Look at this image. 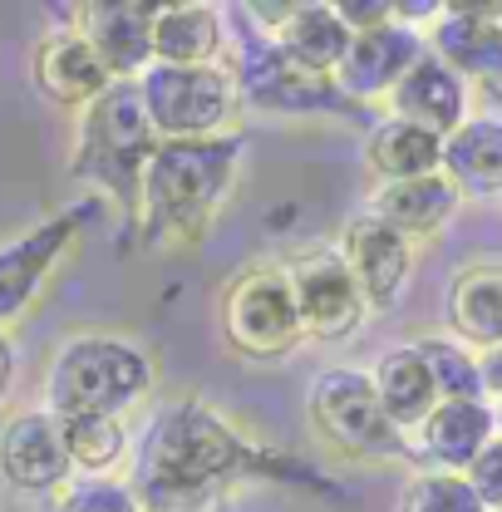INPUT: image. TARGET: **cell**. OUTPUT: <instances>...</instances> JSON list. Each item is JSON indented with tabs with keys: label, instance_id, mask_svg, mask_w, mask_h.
I'll use <instances>...</instances> for the list:
<instances>
[{
	"label": "cell",
	"instance_id": "18",
	"mask_svg": "<svg viewBox=\"0 0 502 512\" xmlns=\"http://www.w3.org/2000/svg\"><path fill=\"white\" fill-rule=\"evenodd\" d=\"M463 192L453 178L429 173V178H409V183H384L370 202L384 227H394L404 242H424V237H439L443 227L453 222Z\"/></svg>",
	"mask_w": 502,
	"mask_h": 512
},
{
	"label": "cell",
	"instance_id": "8",
	"mask_svg": "<svg viewBox=\"0 0 502 512\" xmlns=\"http://www.w3.org/2000/svg\"><path fill=\"white\" fill-rule=\"evenodd\" d=\"M286 281H291V296H296V311H301V330L311 340H345V335L360 330V320L370 311L340 247L301 252L286 266Z\"/></svg>",
	"mask_w": 502,
	"mask_h": 512
},
{
	"label": "cell",
	"instance_id": "19",
	"mask_svg": "<svg viewBox=\"0 0 502 512\" xmlns=\"http://www.w3.org/2000/svg\"><path fill=\"white\" fill-rule=\"evenodd\" d=\"M424 45L463 79H502V20L493 15H468L463 5H443V20H434Z\"/></svg>",
	"mask_w": 502,
	"mask_h": 512
},
{
	"label": "cell",
	"instance_id": "23",
	"mask_svg": "<svg viewBox=\"0 0 502 512\" xmlns=\"http://www.w3.org/2000/svg\"><path fill=\"white\" fill-rule=\"evenodd\" d=\"M222 15L212 5H158L153 15V64L202 69L222 55Z\"/></svg>",
	"mask_w": 502,
	"mask_h": 512
},
{
	"label": "cell",
	"instance_id": "16",
	"mask_svg": "<svg viewBox=\"0 0 502 512\" xmlns=\"http://www.w3.org/2000/svg\"><path fill=\"white\" fill-rule=\"evenodd\" d=\"M389 109L394 119H409V124L429 128L434 138H448L463 128V114H468V79L453 74L434 55H424L389 89Z\"/></svg>",
	"mask_w": 502,
	"mask_h": 512
},
{
	"label": "cell",
	"instance_id": "22",
	"mask_svg": "<svg viewBox=\"0 0 502 512\" xmlns=\"http://www.w3.org/2000/svg\"><path fill=\"white\" fill-rule=\"evenodd\" d=\"M370 384H375L384 419H389L399 434H404V429H424V419L439 409L434 370H429V360H424L414 345L389 350L375 370H370Z\"/></svg>",
	"mask_w": 502,
	"mask_h": 512
},
{
	"label": "cell",
	"instance_id": "31",
	"mask_svg": "<svg viewBox=\"0 0 502 512\" xmlns=\"http://www.w3.org/2000/svg\"><path fill=\"white\" fill-rule=\"evenodd\" d=\"M335 15L345 20L350 35H365V30H379L394 20V0H340Z\"/></svg>",
	"mask_w": 502,
	"mask_h": 512
},
{
	"label": "cell",
	"instance_id": "17",
	"mask_svg": "<svg viewBox=\"0 0 502 512\" xmlns=\"http://www.w3.org/2000/svg\"><path fill=\"white\" fill-rule=\"evenodd\" d=\"M448 330L463 350H498L502 345V261L463 266L443 301Z\"/></svg>",
	"mask_w": 502,
	"mask_h": 512
},
{
	"label": "cell",
	"instance_id": "13",
	"mask_svg": "<svg viewBox=\"0 0 502 512\" xmlns=\"http://www.w3.org/2000/svg\"><path fill=\"white\" fill-rule=\"evenodd\" d=\"M340 256H345V266H350L365 306H379V311L399 306L414 256H409V242L394 227H384L375 212H360L345 227V237H340Z\"/></svg>",
	"mask_w": 502,
	"mask_h": 512
},
{
	"label": "cell",
	"instance_id": "26",
	"mask_svg": "<svg viewBox=\"0 0 502 512\" xmlns=\"http://www.w3.org/2000/svg\"><path fill=\"white\" fill-rule=\"evenodd\" d=\"M69 468L84 478H109L128 458V424L124 419H64L60 424Z\"/></svg>",
	"mask_w": 502,
	"mask_h": 512
},
{
	"label": "cell",
	"instance_id": "3",
	"mask_svg": "<svg viewBox=\"0 0 502 512\" xmlns=\"http://www.w3.org/2000/svg\"><path fill=\"white\" fill-rule=\"evenodd\" d=\"M153 380V360L124 340L104 330L69 335L50 370H45V414L50 419H124L128 404L143 399Z\"/></svg>",
	"mask_w": 502,
	"mask_h": 512
},
{
	"label": "cell",
	"instance_id": "29",
	"mask_svg": "<svg viewBox=\"0 0 502 512\" xmlns=\"http://www.w3.org/2000/svg\"><path fill=\"white\" fill-rule=\"evenodd\" d=\"M55 512H143L138 493L114 478H79L60 493Z\"/></svg>",
	"mask_w": 502,
	"mask_h": 512
},
{
	"label": "cell",
	"instance_id": "20",
	"mask_svg": "<svg viewBox=\"0 0 502 512\" xmlns=\"http://www.w3.org/2000/svg\"><path fill=\"white\" fill-rule=\"evenodd\" d=\"M498 419L483 399H439V409L424 419L419 448L429 463H439V473H468V463L493 444Z\"/></svg>",
	"mask_w": 502,
	"mask_h": 512
},
{
	"label": "cell",
	"instance_id": "32",
	"mask_svg": "<svg viewBox=\"0 0 502 512\" xmlns=\"http://www.w3.org/2000/svg\"><path fill=\"white\" fill-rule=\"evenodd\" d=\"M478 375H483V389L502 399V345L488 350V355H478Z\"/></svg>",
	"mask_w": 502,
	"mask_h": 512
},
{
	"label": "cell",
	"instance_id": "25",
	"mask_svg": "<svg viewBox=\"0 0 502 512\" xmlns=\"http://www.w3.org/2000/svg\"><path fill=\"white\" fill-rule=\"evenodd\" d=\"M443 178L458 192H502V119H463L443 138Z\"/></svg>",
	"mask_w": 502,
	"mask_h": 512
},
{
	"label": "cell",
	"instance_id": "11",
	"mask_svg": "<svg viewBox=\"0 0 502 512\" xmlns=\"http://www.w3.org/2000/svg\"><path fill=\"white\" fill-rule=\"evenodd\" d=\"M69 448H64L60 419L45 409L10 414L0 429V483L10 493H64L69 483Z\"/></svg>",
	"mask_w": 502,
	"mask_h": 512
},
{
	"label": "cell",
	"instance_id": "4",
	"mask_svg": "<svg viewBox=\"0 0 502 512\" xmlns=\"http://www.w3.org/2000/svg\"><path fill=\"white\" fill-rule=\"evenodd\" d=\"M158 148V133L143 114L138 84L133 79H114L79 124V148H74V178H89L99 188H109L124 212L138 222V202H143V168Z\"/></svg>",
	"mask_w": 502,
	"mask_h": 512
},
{
	"label": "cell",
	"instance_id": "2",
	"mask_svg": "<svg viewBox=\"0 0 502 512\" xmlns=\"http://www.w3.org/2000/svg\"><path fill=\"white\" fill-rule=\"evenodd\" d=\"M242 163V138H197V143H158L148 168H143V202H138V222H143V242L148 247H192L222 197L237 178Z\"/></svg>",
	"mask_w": 502,
	"mask_h": 512
},
{
	"label": "cell",
	"instance_id": "21",
	"mask_svg": "<svg viewBox=\"0 0 502 512\" xmlns=\"http://www.w3.org/2000/svg\"><path fill=\"white\" fill-rule=\"evenodd\" d=\"M271 45L315 79H335V69L350 50V30L335 15V5H291V15L271 30Z\"/></svg>",
	"mask_w": 502,
	"mask_h": 512
},
{
	"label": "cell",
	"instance_id": "24",
	"mask_svg": "<svg viewBox=\"0 0 502 512\" xmlns=\"http://www.w3.org/2000/svg\"><path fill=\"white\" fill-rule=\"evenodd\" d=\"M365 168L384 183H409V178H429L443 173V138H434L429 128L409 124V119H384L375 133L365 138Z\"/></svg>",
	"mask_w": 502,
	"mask_h": 512
},
{
	"label": "cell",
	"instance_id": "9",
	"mask_svg": "<svg viewBox=\"0 0 502 512\" xmlns=\"http://www.w3.org/2000/svg\"><path fill=\"white\" fill-rule=\"evenodd\" d=\"M242 99H251L256 109H281V114H355V104L335 89V79H315L306 69L286 60L271 35L251 40L242 50V64L232 69Z\"/></svg>",
	"mask_w": 502,
	"mask_h": 512
},
{
	"label": "cell",
	"instance_id": "6",
	"mask_svg": "<svg viewBox=\"0 0 502 512\" xmlns=\"http://www.w3.org/2000/svg\"><path fill=\"white\" fill-rule=\"evenodd\" d=\"M222 335L247 360H281L291 355L306 330L281 266H247L222 291Z\"/></svg>",
	"mask_w": 502,
	"mask_h": 512
},
{
	"label": "cell",
	"instance_id": "30",
	"mask_svg": "<svg viewBox=\"0 0 502 512\" xmlns=\"http://www.w3.org/2000/svg\"><path fill=\"white\" fill-rule=\"evenodd\" d=\"M463 483L478 493V503L488 512H502V434H493V444L468 463Z\"/></svg>",
	"mask_w": 502,
	"mask_h": 512
},
{
	"label": "cell",
	"instance_id": "14",
	"mask_svg": "<svg viewBox=\"0 0 502 512\" xmlns=\"http://www.w3.org/2000/svg\"><path fill=\"white\" fill-rule=\"evenodd\" d=\"M79 35L104 60L114 79H138L153 64V15L158 5L143 0H114V5H79Z\"/></svg>",
	"mask_w": 502,
	"mask_h": 512
},
{
	"label": "cell",
	"instance_id": "15",
	"mask_svg": "<svg viewBox=\"0 0 502 512\" xmlns=\"http://www.w3.org/2000/svg\"><path fill=\"white\" fill-rule=\"evenodd\" d=\"M30 74H35V89L60 104V109H89L109 84L114 74L104 69V60L89 50V40L69 25V30H50L40 45H35V60H30Z\"/></svg>",
	"mask_w": 502,
	"mask_h": 512
},
{
	"label": "cell",
	"instance_id": "7",
	"mask_svg": "<svg viewBox=\"0 0 502 512\" xmlns=\"http://www.w3.org/2000/svg\"><path fill=\"white\" fill-rule=\"evenodd\" d=\"M311 424L345 458H399V444H404L399 429L379 409L370 375L350 365H335L311 384Z\"/></svg>",
	"mask_w": 502,
	"mask_h": 512
},
{
	"label": "cell",
	"instance_id": "1",
	"mask_svg": "<svg viewBox=\"0 0 502 512\" xmlns=\"http://www.w3.org/2000/svg\"><path fill=\"white\" fill-rule=\"evenodd\" d=\"M266 468L271 453L251 448L202 399H183L163 409L158 424L148 429L133 468V493L143 512H197L232 483H242L247 473H266Z\"/></svg>",
	"mask_w": 502,
	"mask_h": 512
},
{
	"label": "cell",
	"instance_id": "5",
	"mask_svg": "<svg viewBox=\"0 0 502 512\" xmlns=\"http://www.w3.org/2000/svg\"><path fill=\"white\" fill-rule=\"evenodd\" d=\"M143 114L158 133V143H197V138H222V128L237 119L242 89L227 64H202V69H168L148 64L138 79Z\"/></svg>",
	"mask_w": 502,
	"mask_h": 512
},
{
	"label": "cell",
	"instance_id": "10",
	"mask_svg": "<svg viewBox=\"0 0 502 512\" xmlns=\"http://www.w3.org/2000/svg\"><path fill=\"white\" fill-rule=\"evenodd\" d=\"M79 227H84V207H69V212L45 217L40 227H30V232H20L15 242L0 247V330L35 306L45 276H50V271L60 266V256L74 247Z\"/></svg>",
	"mask_w": 502,
	"mask_h": 512
},
{
	"label": "cell",
	"instance_id": "12",
	"mask_svg": "<svg viewBox=\"0 0 502 512\" xmlns=\"http://www.w3.org/2000/svg\"><path fill=\"white\" fill-rule=\"evenodd\" d=\"M429 55L424 35L404 20H389L379 30H365V35H350V50L335 69V89L345 99H375V94H389L414 64Z\"/></svg>",
	"mask_w": 502,
	"mask_h": 512
},
{
	"label": "cell",
	"instance_id": "27",
	"mask_svg": "<svg viewBox=\"0 0 502 512\" xmlns=\"http://www.w3.org/2000/svg\"><path fill=\"white\" fill-rule=\"evenodd\" d=\"M429 370H434V384H439V399H483V375H478V360L458 345V340H424L414 345Z\"/></svg>",
	"mask_w": 502,
	"mask_h": 512
},
{
	"label": "cell",
	"instance_id": "34",
	"mask_svg": "<svg viewBox=\"0 0 502 512\" xmlns=\"http://www.w3.org/2000/svg\"><path fill=\"white\" fill-rule=\"evenodd\" d=\"M493 419H498V434H502V404H498V409H493Z\"/></svg>",
	"mask_w": 502,
	"mask_h": 512
},
{
	"label": "cell",
	"instance_id": "28",
	"mask_svg": "<svg viewBox=\"0 0 502 512\" xmlns=\"http://www.w3.org/2000/svg\"><path fill=\"white\" fill-rule=\"evenodd\" d=\"M399 512H488L478 503V493L463 483V473H419L404 498H399Z\"/></svg>",
	"mask_w": 502,
	"mask_h": 512
},
{
	"label": "cell",
	"instance_id": "33",
	"mask_svg": "<svg viewBox=\"0 0 502 512\" xmlns=\"http://www.w3.org/2000/svg\"><path fill=\"white\" fill-rule=\"evenodd\" d=\"M10 384H15V345H10V335L0 330V404L10 399Z\"/></svg>",
	"mask_w": 502,
	"mask_h": 512
}]
</instances>
